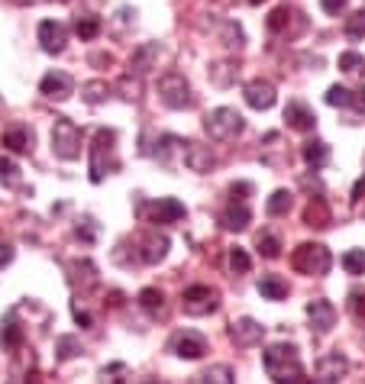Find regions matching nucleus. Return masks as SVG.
<instances>
[{
  "label": "nucleus",
  "instance_id": "43",
  "mask_svg": "<svg viewBox=\"0 0 365 384\" xmlns=\"http://www.w3.org/2000/svg\"><path fill=\"white\" fill-rule=\"evenodd\" d=\"M340 71H346V75H359V71H365V59L359 55V52H343L340 55Z\"/></svg>",
  "mask_w": 365,
  "mask_h": 384
},
{
  "label": "nucleus",
  "instance_id": "25",
  "mask_svg": "<svg viewBox=\"0 0 365 384\" xmlns=\"http://www.w3.org/2000/svg\"><path fill=\"white\" fill-rule=\"evenodd\" d=\"M259 294H262L265 301H285L288 297V284L281 281L278 275H265L259 281Z\"/></svg>",
  "mask_w": 365,
  "mask_h": 384
},
{
  "label": "nucleus",
  "instance_id": "29",
  "mask_svg": "<svg viewBox=\"0 0 365 384\" xmlns=\"http://www.w3.org/2000/svg\"><path fill=\"white\" fill-rule=\"evenodd\" d=\"M291 204H294V194L291 191H275L269 197V204H265V210H269V217H285L291 210Z\"/></svg>",
  "mask_w": 365,
  "mask_h": 384
},
{
  "label": "nucleus",
  "instance_id": "20",
  "mask_svg": "<svg viewBox=\"0 0 365 384\" xmlns=\"http://www.w3.org/2000/svg\"><path fill=\"white\" fill-rule=\"evenodd\" d=\"M169 236L165 233H149L143 243V252H139V259L145 262V265H159L165 255H169Z\"/></svg>",
  "mask_w": 365,
  "mask_h": 384
},
{
  "label": "nucleus",
  "instance_id": "8",
  "mask_svg": "<svg viewBox=\"0 0 365 384\" xmlns=\"http://www.w3.org/2000/svg\"><path fill=\"white\" fill-rule=\"evenodd\" d=\"M178 359H187V362H197L201 355L207 352V339L201 333H194V329H181V333L171 336V346H169Z\"/></svg>",
  "mask_w": 365,
  "mask_h": 384
},
{
  "label": "nucleus",
  "instance_id": "50",
  "mask_svg": "<svg viewBox=\"0 0 365 384\" xmlns=\"http://www.w3.org/2000/svg\"><path fill=\"white\" fill-rule=\"evenodd\" d=\"M10 262H13V249H10L7 243H0V268L10 265Z\"/></svg>",
  "mask_w": 365,
  "mask_h": 384
},
{
  "label": "nucleus",
  "instance_id": "41",
  "mask_svg": "<svg viewBox=\"0 0 365 384\" xmlns=\"http://www.w3.org/2000/svg\"><path fill=\"white\" fill-rule=\"evenodd\" d=\"M343 268L349 275H365V249H349L343 255Z\"/></svg>",
  "mask_w": 365,
  "mask_h": 384
},
{
  "label": "nucleus",
  "instance_id": "45",
  "mask_svg": "<svg viewBox=\"0 0 365 384\" xmlns=\"http://www.w3.org/2000/svg\"><path fill=\"white\" fill-rule=\"evenodd\" d=\"M288 23H291V10L288 7H275L272 17H269V29H272V33H281V29H288Z\"/></svg>",
  "mask_w": 365,
  "mask_h": 384
},
{
  "label": "nucleus",
  "instance_id": "21",
  "mask_svg": "<svg viewBox=\"0 0 365 384\" xmlns=\"http://www.w3.org/2000/svg\"><path fill=\"white\" fill-rule=\"evenodd\" d=\"M223 229H229V233H243L249 223H252V213H249V207L243 201H233L227 210H223V217H220Z\"/></svg>",
  "mask_w": 365,
  "mask_h": 384
},
{
  "label": "nucleus",
  "instance_id": "6",
  "mask_svg": "<svg viewBox=\"0 0 365 384\" xmlns=\"http://www.w3.org/2000/svg\"><path fill=\"white\" fill-rule=\"evenodd\" d=\"M243 126H246V120L239 117L233 107H217V110H210L207 120H204L207 136L217 139V142H227V139H233V136H239L243 133Z\"/></svg>",
  "mask_w": 365,
  "mask_h": 384
},
{
  "label": "nucleus",
  "instance_id": "49",
  "mask_svg": "<svg viewBox=\"0 0 365 384\" xmlns=\"http://www.w3.org/2000/svg\"><path fill=\"white\" fill-rule=\"evenodd\" d=\"M249 191H252V184H249V181H239V184H233V187H229L233 201H243V194H249Z\"/></svg>",
  "mask_w": 365,
  "mask_h": 384
},
{
  "label": "nucleus",
  "instance_id": "55",
  "mask_svg": "<svg viewBox=\"0 0 365 384\" xmlns=\"http://www.w3.org/2000/svg\"><path fill=\"white\" fill-rule=\"evenodd\" d=\"M359 213H362V217H365V197H362V201H359Z\"/></svg>",
  "mask_w": 365,
  "mask_h": 384
},
{
  "label": "nucleus",
  "instance_id": "4",
  "mask_svg": "<svg viewBox=\"0 0 365 384\" xmlns=\"http://www.w3.org/2000/svg\"><path fill=\"white\" fill-rule=\"evenodd\" d=\"M159 97H162V104L171 107V110H191L194 107L191 84H187L185 75H178V71H169V75L159 78Z\"/></svg>",
  "mask_w": 365,
  "mask_h": 384
},
{
  "label": "nucleus",
  "instance_id": "44",
  "mask_svg": "<svg viewBox=\"0 0 365 384\" xmlns=\"http://www.w3.org/2000/svg\"><path fill=\"white\" fill-rule=\"evenodd\" d=\"M97 229H101V226H97V220L85 217L81 223L75 226V236H78V239H85V243H94V239H97Z\"/></svg>",
  "mask_w": 365,
  "mask_h": 384
},
{
  "label": "nucleus",
  "instance_id": "23",
  "mask_svg": "<svg viewBox=\"0 0 365 384\" xmlns=\"http://www.w3.org/2000/svg\"><path fill=\"white\" fill-rule=\"evenodd\" d=\"M301 155H304V162L310 168H323L327 162H330V145L323 139H307L304 149H301Z\"/></svg>",
  "mask_w": 365,
  "mask_h": 384
},
{
  "label": "nucleus",
  "instance_id": "51",
  "mask_svg": "<svg viewBox=\"0 0 365 384\" xmlns=\"http://www.w3.org/2000/svg\"><path fill=\"white\" fill-rule=\"evenodd\" d=\"M278 384H314L310 378H304V375H291V378H281Z\"/></svg>",
  "mask_w": 365,
  "mask_h": 384
},
{
  "label": "nucleus",
  "instance_id": "34",
  "mask_svg": "<svg viewBox=\"0 0 365 384\" xmlns=\"http://www.w3.org/2000/svg\"><path fill=\"white\" fill-rule=\"evenodd\" d=\"M197 384H233V368L229 365H210L201 375V381Z\"/></svg>",
  "mask_w": 365,
  "mask_h": 384
},
{
  "label": "nucleus",
  "instance_id": "2",
  "mask_svg": "<svg viewBox=\"0 0 365 384\" xmlns=\"http://www.w3.org/2000/svg\"><path fill=\"white\" fill-rule=\"evenodd\" d=\"M113 142H117V133L113 129H97L94 133V145H91V181L101 184L103 175L117 171L120 162L113 159Z\"/></svg>",
  "mask_w": 365,
  "mask_h": 384
},
{
  "label": "nucleus",
  "instance_id": "46",
  "mask_svg": "<svg viewBox=\"0 0 365 384\" xmlns=\"http://www.w3.org/2000/svg\"><path fill=\"white\" fill-rule=\"evenodd\" d=\"M349 310H352L359 320H365V287H352V291H349Z\"/></svg>",
  "mask_w": 365,
  "mask_h": 384
},
{
  "label": "nucleus",
  "instance_id": "17",
  "mask_svg": "<svg viewBox=\"0 0 365 384\" xmlns=\"http://www.w3.org/2000/svg\"><path fill=\"white\" fill-rule=\"evenodd\" d=\"M159 55H162L159 42H143V45L129 55V75H136V78L149 75V71L155 68V62H159Z\"/></svg>",
  "mask_w": 365,
  "mask_h": 384
},
{
  "label": "nucleus",
  "instance_id": "26",
  "mask_svg": "<svg viewBox=\"0 0 365 384\" xmlns=\"http://www.w3.org/2000/svg\"><path fill=\"white\" fill-rule=\"evenodd\" d=\"M304 223L307 226H330V207H327V201H323V197H314V201L307 204Z\"/></svg>",
  "mask_w": 365,
  "mask_h": 384
},
{
  "label": "nucleus",
  "instance_id": "53",
  "mask_svg": "<svg viewBox=\"0 0 365 384\" xmlns=\"http://www.w3.org/2000/svg\"><path fill=\"white\" fill-rule=\"evenodd\" d=\"M91 62H94V65H110V55H103V52H97V55H91Z\"/></svg>",
  "mask_w": 365,
  "mask_h": 384
},
{
  "label": "nucleus",
  "instance_id": "48",
  "mask_svg": "<svg viewBox=\"0 0 365 384\" xmlns=\"http://www.w3.org/2000/svg\"><path fill=\"white\" fill-rule=\"evenodd\" d=\"M320 7H323V13H330V17H340L343 10L349 7V0H320Z\"/></svg>",
  "mask_w": 365,
  "mask_h": 384
},
{
  "label": "nucleus",
  "instance_id": "47",
  "mask_svg": "<svg viewBox=\"0 0 365 384\" xmlns=\"http://www.w3.org/2000/svg\"><path fill=\"white\" fill-rule=\"evenodd\" d=\"M71 317H75V323L78 326H81V329H91V326H94V317H91V313H87V310H81V304H71Z\"/></svg>",
  "mask_w": 365,
  "mask_h": 384
},
{
  "label": "nucleus",
  "instance_id": "38",
  "mask_svg": "<svg viewBox=\"0 0 365 384\" xmlns=\"http://www.w3.org/2000/svg\"><path fill=\"white\" fill-rule=\"evenodd\" d=\"M327 104L330 107H352V104H359V97H352V91H346L340 84H333L330 91H327Z\"/></svg>",
  "mask_w": 365,
  "mask_h": 384
},
{
  "label": "nucleus",
  "instance_id": "35",
  "mask_svg": "<svg viewBox=\"0 0 365 384\" xmlns=\"http://www.w3.org/2000/svg\"><path fill=\"white\" fill-rule=\"evenodd\" d=\"M81 97H85L91 107L103 104V101H107V81H87L85 87H81Z\"/></svg>",
  "mask_w": 365,
  "mask_h": 384
},
{
  "label": "nucleus",
  "instance_id": "19",
  "mask_svg": "<svg viewBox=\"0 0 365 384\" xmlns=\"http://www.w3.org/2000/svg\"><path fill=\"white\" fill-rule=\"evenodd\" d=\"M69 281L75 284V287H81V291L94 287V284H97V268H94V262L91 259H71L69 262Z\"/></svg>",
  "mask_w": 365,
  "mask_h": 384
},
{
  "label": "nucleus",
  "instance_id": "36",
  "mask_svg": "<svg viewBox=\"0 0 365 384\" xmlns=\"http://www.w3.org/2000/svg\"><path fill=\"white\" fill-rule=\"evenodd\" d=\"M78 352H81V343H78L75 336H59V339H55V355H59V362L75 359Z\"/></svg>",
  "mask_w": 365,
  "mask_h": 384
},
{
  "label": "nucleus",
  "instance_id": "3",
  "mask_svg": "<svg viewBox=\"0 0 365 384\" xmlns=\"http://www.w3.org/2000/svg\"><path fill=\"white\" fill-rule=\"evenodd\" d=\"M291 265H294L301 275L323 278L333 265V255H330V249L320 243H301L294 249V255H291Z\"/></svg>",
  "mask_w": 365,
  "mask_h": 384
},
{
  "label": "nucleus",
  "instance_id": "24",
  "mask_svg": "<svg viewBox=\"0 0 365 384\" xmlns=\"http://www.w3.org/2000/svg\"><path fill=\"white\" fill-rule=\"evenodd\" d=\"M3 149L17 152V155L29 152L33 149V136H29V129H26V126H13V129H7V133H3Z\"/></svg>",
  "mask_w": 365,
  "mask_h": 384
},
{
  "label": "nucleus",
  "instance_id": "16",
  "mask_svg": "<svg viewBox=\"0 0 365 384\" xmlns=\"http://www.w3.org/2000/svg\"><path fill=\"white\" fill-rule=\"evenodd\" d=\"M39 42H43V49L49 52V55H59V52H65V45H69V29L62 23H55V20H43V23H39Z\"/></svg>",
  "mask_w": 365,
  "mask_h": 384
},
{
  "label": "nucleus",
  "instance_id": "11",
  "mask_svg": "<svg viewBox=\"0 0 365 384\" xmlns=\"http://www.w3.org/2000/svg\"><path fill=\"white\" fill-rule=\"evenodd\" d=\"M181 159H185L187 171H197V175H207V171H213V165H217L210 145H201V142H185Z\"/></svg>",
  "mask_w": 365,
  "mask_h": 384
},
{
  "label": "nucleus",
  "instance_id": "1",
  "mask_svg": "<svg viewBox=\"0 0 365 384\" xmlns=\"http://www.w3.org/2000/svg\"><path fill=\"white\" fill-rule=\"evenodd\" d=\"M262 362H265V371H269L275 381H281V378H291V375H304L301 352H297L291 343L269 346V349H265V355H262Z\"/></svg>",
  "mask_w": 365,
  "mask_h": 384
},
{
  "label": "nucleus",
  "instance_id": "27",
  "mask_svg": "<svg viewBox=\"0 0 365 384\" xmlns=\"http://www.w3.org/2000/svg\"><path fill=\"white\" fill-rule=\"evenodd\" d=\"M220 39L227 49H243L246 45V33H243V26L233 23V20H227V23L220 26Z\"/></svg>",
  "mask_w": 365,
  "mask_h": 384
},
{
  "label": "nucleus",
  "instance_id": "42",
  "mask_svg": "<svg viewBox=\"0 0 365 384\" xmlns=\"http://www.w3.org/2000/svg\"><path fill=\"white\" fill-rule=\"evenodd\" d=\"M346 36L352 42L365 39V10H356L352 17H346Z\"/></svg>",
  "mask_w": 365,
  "mask_h": 384
},
{
  "label": "nucleus",
  "instance_id": "14",
  "mask_svg": "<svg viewBox=\"0 0 365 384\" xmlns=\"http://www.w3.org/2000/svg\"><path fill=\"white\" fill-rule=\"evenodd\" d=\"M307 317H310V329H314L317 336H323L336 326V307H333L330 301L317 297V301L307 304Z\"/></svg>",
  "mask_w": 365,
  "mask_h": 384
},
{
  "label": "nucleus",
  "instance_id": "31",
  "mask_svg": "<svg viewBox=\"0 0 365 384\" xmlns=\"http://www.w3.org/2000/svg\"><path fill=\"white\" fill-rule=\"evenodd\" d=\"M75 36L81 42L97 39V36H101V20H97V17H78L75 20Z\"/></svg>",
  "mask_w": 365,
  "mask_h": 384
},
{
  "label": "nucleus",
  "instance_id": "5",
  "mask_svg": "<svg viewBox=\"0 0 365 384\" xmlns=\"http://www.w3.org/2000/svg\"><path fill=\"white\" fill-rule=\"evenodd\" d=\"M52 152L65 162H75L81 155V129L69 117H59L52 126Z\"/></svg>",
  "mask_w": 365,
  "mask_h": 384
},
{
  "label": "nucleus",
  "instance_id": "13",
  "mask_svg": "<svg viewBox=\"0 0 365 384\" xmlns=\"http://www.w3.org/2000/svg\"><path fill=\"white\" fill-rule=\"evenodd\" d=\"M246 104L252 110H272L275 101H278V94H275V84L272 81H262V78H255V81L246 84V91H243Z\"/></svg>",
  "mask_w": 365,
  "mask_h": 384
},
{
  "label": "nucleus",
  "instance_id": "39",
  "mask_svg": "<svg viewBox=\"0 0 365 384\" xmlns=\"http://www.w3.org/2000/svg\"><path fill=\"white\" fill-rule=\"evenodd\" d=\"M259 255L262 259H278L281 255V239L275 233H262L259 236Z\"/></svg>",
  "mask_w": 365,
  "mask_h": 384
},
{
  "label": "nucleus",
  "instance_id": "40",
  "mask_svg": "<svg viewBox=\"0 0 365 384\" xmlns=\"http://www.w3.org/2000/svg\"><path fill=\"white\" fill-rule=\"evenodd\" d=\"M0 181L7 184V187H20V168L7 155H0Z\"/></svg>",
  "mask_w": 365,
  "mask_h": 384
},
{
  "label": "nucleus",
  "instance_id": "52",
  "mask_svg": "<svg viewBox=\"0 0 365 384\" xmlns=\"http://www.w3.org/2000/svg\"><path fill=\"white\" fill-rule=\"evenodd\" d=\"M362 197H365V178H362V181L356 184V187H352V201L359 204V201H362Z\"/></svg>",
  "mask_w": 365,
  "mask_h": 384
},
{
  "label": "nucleus",
  "instance_id": "33",
  "mask_svg": "<svg viewBox=\"0 0 365 384\" xmlns=\"http://www.w3.org/2000/svg\"><path fill=\"white\" fill-rule=\"evenodd\" d=\"M249 268H252L249 252L243 249V246H233V249H229V271H233V275H249Z\"/></svg>",
  "mask_w": 365,
  "mask_h": 384
},
{
  "label": "nucleus",
  "instance_id": "32",
  "mask_svg": "<svg viewBox=\"0 0 365 384\" xmlns=\"http://www.w3.org/2000/svg\"><path fill=\"white\" fill-rule=\"evenodd\" d=\"M233 78H236V65H233V62H213L210 65V81L217 84V87L233 84Z\"/></svg>",
  "mask_w": 365,
  "mask_h": 384
},
{
  "label": "nucleus",
  "instance_id": "9",
  "mask_svg": "<svg viewBox=\"0 0 365 384\" xmlns=\"http://www.w3.org/2000/svg\"><path fill=\"white\" fill-rule=\"evenodd\" d=\"M314 371H317V378H320V384H336L349 375V359L343 352H327V355L317 359Z\"/></svg>",
  "mask_w": 365,
  "mask_h": 384
},
{
  "label": "nucleus",
  "instance_id": "12",
  "mask_svg": "<svg viewBox=\"0 0 365 384\" xmlns=\"http://www.w3.org/2000/svg\"><path fill=\"white\" fill-rule=\"evenodd\" d=\"M265 336V326L255 323L252 317H243L236 323H229V339L239 346V349H249V346H259Z\"/></svg>",
  "mask_w": 365,
  "mask_h": 384
},
{
  "label": "nucleus",
  "instance_id": "7",
  "mask_svg": "<svg viewBox=\"0 0 365 384\" xmlns=\"http://www.w3.org/2000/svg\"><path fill=\"white\" fill-rule=\"evenodd\" d=\"M181 307H185L187 317H207L217 310V291L207 284H194L181 294Z\"/></svg>",
  "mask_w": 365,
  "mask_h": 384
},
{
  "label": "nucleus",
  "instance_id": "54",
  "mask_svg": "<svg viewBox=\"0 0 365 384\" xmlns=\"http://www.w3.org/2000/svg\"><path fill=\"white\" fill-rule=\"evenodd\" d=\"M359 104H362V107H365V87H362V91H359Z\"/></svg>",
  "mask_w": 365,
  "mask_h": 384
},
{
  "label": "nucleus",
  "instance_id": "22",
  "mask_svg": "<svg viewBox=\"0 0 365 384\" xmlns=\"http://www.w3.org/2000/svg\"><path fill=\"white\" fill-rule=\"evenodd\" d=\"M0 346L3 349H20L23 346V326L17 323V313H7L0 320Z\"/></svg>",
  "mask_w": 365,
  "mask_h": 384
},
{
  "label": "nucleus",
  "instance_id": "30",
  "mask_svg": "<svg viewBox=\"0 0 365 384\" xmlns=\"http://www.w3.org/2000/svg\"><path fill=\"white\" fill-rule=\"evenodd\" d=\"M139 304H143L145 313H152V317H159L162 310H165V297H162L159 287H145V291H139Z\"/></svg>",
  "mask_w": 365,
  "mask_h": 384
},
{
  "label": "nucleus",
  "instance_id": "10",
  "mask_svg": "<svg viewBox=\"0 0 365 384\" xmlns=\"http://www.w3.org/2000/svg\"><path fill=\"white\" fill-rule=\"evenodd\" d=\"M145 210V217H149V223H178V220H185V204L175 201V197H159V201H152Z\"/></svg>",
  "mask_w": 365,
  "mask_h": 384
},
{
  "label": "nucleus",
  "instance_id": "56",
  "mask_svg": "<svg viewBox=\"0 0 365 384\" xmlns=\"http://www.w3.org/2000/svg\"><path fill=\"white\" fill-rule=\"evenodd\" d=\"M249 3H252V7H259V3H262V0H249Z\"/></svg>",
  "mask_w": 365,
  "mask_h": 384
},
{
  "label": "nucleus",
  "instance_id": "15",
  "mask_svg": "<svg viewBox=\"0 0 365 384\" xmlns=\"http://www.w3.org/2000/svg\"><path fill=\"white\" fill-rule=\"evenodd\" d=\"M39 91L49 97V101H69L75 94V81H71L69 71H49V75L39 81Z\"/></svg>",
  "mask_w": 365,
  "mask_h": 384
},
{
  "label": "nucleus",
  "instance_id": "18",
  "mask_svg": "<svg viewBox=\"0 0 365 384\" xmlns=\"http://www.w3.org/2000/svg\"><path fill=\"white\" fill-rule=\"evenodd\" d=\"M285 123H288L291 129H297V133H310L317 126V117L304 101H291L288 107H285Z\"/></svg>",
  "mask_w": 365,
  "mask_h": 384
},
{
  "label": "nucleus",
  "instance_id": "57",
  "mask_svg": "<svg viewBox=\"0 0 365 384\" xmlns=\"http://www.w3.org/2000/svg\"><path fill=\"white\" fill-rule=\"evenodd\" d=\"M145 384H159V381H145Z\"/></svg>",
  "mask_w": 365,
  "mask_h": 384
},
{
  "label": "nucleus",
  "instance_id": "28",
  "mask_svg": "<svg viewBox=\"0 0 365 384\" xmlns=\"http://www.w3.org/2000/svg\"><path fill=\"white\" fill-rule=\"evenodd\" d=\"M117 94L127 104H139V97H143V84H139L136 75H127V78H120L117 81Z\"/></svg>",
  "mask_w": 365,
  "mask_h": 384
},
{
  "label": "nucleus",
  "instance_id": "37",
  "mask_svg": "<svg viewBox=\"0 0 365 384\" xmlns=\"http://www.w3.org/2000/svg\"><path fill=\"white\" fill-rule=\"evenodd\" d=\"M185 142L178 139V136H162L159 139V149H155V159L162 162V165H171V152L175 149H181Z\"/></svg>",
  "mask_w": 365,
  "mask_h": 384
}]
</instances>
